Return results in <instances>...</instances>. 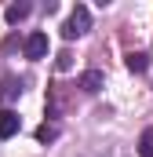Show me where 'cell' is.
<instances>
[{"instance_id": "277c9868", "label": "cell", "mask_w": 153, "mask_h": 157, "mask_svg": "<svg viewBox=\"0 0 153 157\" xmlns=\"http://www.w3.org/2000/svg\"><path fill=\"white\" fill-rule=\"evenodd\" d=\"M18 95H22V80L18 77L0 80V102H11V99H18Z\"/></svg>"}, {"instance_id": "ba28073f", "label": "cell", "mask_w": 153, "mask_h": 157, "mask_svg": "<svg viewBox=\"0 0 153 157\" xmlns=\"http://www.w3.org/2000/svg\"><path fill=\"white\" fill-rule=\"evenodd\" d=\"M139 154H142V157H153V128H146V132L139 135Z\"/></svg>"}, {"instance_id": "52a82bcc", "label": "cell", "mask_w": 153, "mask_h": 157, "mask_svg": "<svg viewBox=\"0 0 153 157\" xmlns=\"http://www.w3.org/2000/svg\"><path fill=\"white\" fill-rule=\"evenodd\" d=\"M146 66H150V55L146 51H131L128 55V70L131 73H146Z\"/></svg>"}, {"instance_id": "6da1fadb", "label": "cell", "mask_w": 153, "mask_h": 157, "mask_svg": "<svg viewBox=\"0 0 153 157\" xmlns=\"http://www.w3.org/2000/svg\"><path fill=\"white\" fill-rule=\"evenodd\" d=\"M88 29H91V11H88L84 4H76L73 11H69V18H66V26H62V37L76 40V37H84Z\"/></svg>"}, {"instance_id": "8992f818", "label": "cell", "mask_w": 153, "mask_h": 157, "mask_svg": "<svg viewBox=\"0 0 153 157\" xmlns=\"http://www.w3.org/2000/svg\"><path fill=\"white\" fill-rule=\"evenodd\" d=\"M29 11H33V7L22 0V4H7V11H4V15H7V22H11V26H18L22 18H29Z\"/></svg>"}, {"instance_id": "3957f363", "label": "cell", "mask_w": 153, "mask_h": 157, "mask_svg": "<svg viewBox=\"0 0 153 157\" xmlns=\"http://www.w3.org/2000/svg\"><path fill=\"white\" fill-rule=\"evenodd\" d=\"M18 128H22V121L15 110H0V139H11V135H18Z\"/></svg>"}, {"instance_id": "7a4b0ae2", "label": "cell", "mask_w": 153, "mask_h": 157, "mask_svg": "<svg viewBox=\"0 0 153 157\" xmlns=\"http://www.w3.org/2000/svg\"><path fill=\"white\" fill-rule=\"evenodd\" d=\"M22 48H26V59H44L47 55V33H29Z\"/></svg>"}, {"instance_id": "5b68a950", "label": "cell", "mask_w": 153, "mask_h": 157, "mask_svg": "<svg viewBox=\"0 0 153 157\" xmlns=\"http://www.w3.org/2000/svg\"><path fill=\"white\" fill-rule=\"evenodd\" d=\"M102 73H99V70H88V73H80V88H84V91H88V95H95V91H99V88H102Z\"/></svg>"}, {"instance_id": "9c48e42d", "label": "cell", "mask_w": 153, "mask_h": 157, "mask_svg": "<svg viewBox=\"0 0 153 157\" xmlns=\"http://www.w3.org/2000/svg\"><path fill=\"white\" fill-rule=\"evenodd\" d=\"M37 139H40V143H55V139H58V124H40V128H37Z\"/></svg>"}]
</instances>
